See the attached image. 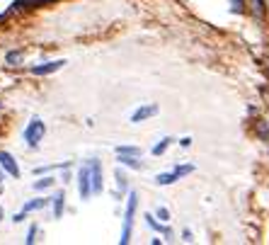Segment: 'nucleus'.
Here are the masks:
<instances>
[{
  "label": "nucleus",
  "instance_id": "10",
  "mask_svg": "<svg viewBox=\"0 0 269 245\" xmlns=\"http://www.w3.org/2000/svg\"><path fill=\"white\" fill-rule=\"evenodd\" d=\"M51 204H54V216L61 218V216H63V209H66V194H63V192H56V194L51 197Z\"/></svg>",
  "mask_w": 269,
  "mask_h": 245
},
{
  "label": "nucleus",
  "instance_id": "7",
  "mask_svg": "<svg viewBox=\"0 0 269 245\" xmlns=\"http://www.w3.org/2000/svg\"><path fill=\"white\" fill-rule=\"evenodd\" d=\"M90 173H92V192H102L104 182H102V165H100V160H90Z\"/></svg>",
  "mask_w": 269,
  "mask_h": 245
},
{
  "label": "nucleus",
  "instance_id": "13",
  "mask_svg": "<svg viewBox=\"0 0 269 245\" xmlns=\"http://www.w3.org/2000/svg\"><path fill=\"white\" fill-rule=\"evenodd\" d=\"M170 141H172V139H163L160 143H155V146H153V155H163V153H165V151H168V146H170Z\"/></svg>",
  "mask_w": 269,
  "mask_h": 245
},
{
  "label": "nucleus",
  "instance_id": "2",
  "mask_svg": "<svg viewBox=\"0 0 269 245\" xmlns=\"http://www.w3.org/2000/svg\"><path fill=\"white\" fill-rule=\"evenodd\" d=\"M44 134H46V124L41 122L39 117H34V119L27 124V129H25V141H27V146L36 148L39 141L44 139Z\"/></svg>",
  "mask_w": 269,
  "mask_h": 245
},
{
  "label": "nucleus",
  "instance_id": "9",
  "mask_svg": "<svg viewBox=\"0 0 269 245\" xmlns=\"http://www.w3.org/2000/svg\"><path fill=\"white\" fill-rule=\"evenodd\" d=\"M63 66H66V61L59 59V61H49V63H44V66H34L32 73H34V75H49V73H56Z\"/></svg>",
  "mask_w": 269,
  "mask_h": 245
},
{
  "label": "nucleus",
  "instance_id": "16",
  "mask_svg": "<svg viewBox=\"0 0 269 245\" xmlns=\"http://www.w3.org/2000/svg\"><path fill=\"white\" fill-rule=\"evenodd\" d=\"M117 153H126V155H138V153H141V148H136V146H119V148H117Z\"/></svg>",
  "mask_w": 269,
  "mask_h": 245
},
{
  "label": "nucleus",
  "instance_id": "4",
  "mask_svg": "<svg viewBox=\"0 0 269 245\" xmlns=\"http://www.w3.org/2000/svg\"><path fill=\"white\" fill-rule=\"evenodd\" d=\"M194 173V165H177L172 173H163V175H158L155 177V184H160V187H168V184L177 182L179 177H184V175H192Z\"/></svg>",
  "mask_w": 269,
  "mask_h": 245
},
{
  "label": "nucleus",
  "instance_id": "20",
  "mask_svg": "<svg viewBox=\"0 0 269 245\" xmlns=\"http://www.w3.org/2000/svg\"><path fill=\"white\" fill-rule=\"evenodd\" d=\"M34 236H36V226H30V233H27V238H25V241H27V245H32L34 241H36Z\"/></svg>",
  "mask_w": 269,
  "mask_h": 245
},
{
  "label": "nucleus",
  "instance_id": "21",
  "mask_svg": "<svg viewBox=\"0 0 269 245\" xmlns=\"http://www.w3.org/2000/svg\"><path fill=\"white\" fill-rule=\"evenodd\" d=\"M231 2H233V10H238V12L245 10V0H231Z\"/></svg>",
  "mask_w": 269,
  "mask_h": 245
},
{
  "label": "nucleus",
  "instance_id": "24",
  "mask_svg": "<svg viewBox=\"0 0 269 245\" xmlns=\"http://www.w3.org/2000/svg\"><path fill=\"white\" fill-rule=\"evenodd\" d=\"M0 218H2V209H0Z\"/></svg>",
  "mask_w": 269,
  "mask_h": 245
},
{
  "label": "nucleus",
  "instance_id": "8",
  "mask_svg": "<svg viewBox=\"0 0 269 245\" xmlns=\"http://www.w3.org/2000/svg\"><path fill=\"white\" fill-rule=\"evenodd\" d=\"M155 114H158V105H143V107H138L131 114V122L138 124V122H143V119H148V117H155Z\"/></svg>",
  "mask_w": 269,
  "mask_h": 245
},
{
  "label": "nucleus",
  "instance_id": "11",
  "mask_svg": "<svg viewBox=\"0 0 269 245\" xmlns=\"http://www.w3.org/2000/svg\"><path fill=\"white\" fill-rule=\"evenodd\" d=\"M119 163L126 165V168H134V170H143L146 168L141 160H136V155H126V153H119Z\"/></svg>",
  "mask_w": 269,
  "mask_h": 245
},
{
  "label": "nucleus",
  "instance_id": "22",
  "mask_svg": "<svg viewBox=\"0 0 269 245\" xmlns=\"http://www.w3.org/2000/svg\"><path fill=\"white\" fill-rule=\"evenodd\" d=\"M179 143H182V148H189V146H192V139H189V136H184Z\"/></svg>",
  "mask_w": 269,
  "mask_h": 245
},
{
  "label": "nucleus",
  "instance_id": "14",
  "mask_svg": "<svg viewBox=\"0 0 269 245\" xmlns=\"http://www.w3.org/2000/svg\"><path fill=\"white\" fill-rule=\"evenodd\" d=\"M114 177H117V187H119V192L124 194V192H126V187H129V180H126V175H124L121 170H117V175H114Z\"/></svg>",
  "mask_w": 269,
  "mask_h": 245
},
{
  "label": "nucleus",
  "instance_id": "12",
  "mask_svg": "<svg viewBox=\"0 0 269 245\" xmlns=\"http://www.w3.org/2000/svg\"><path fill=\"white\" fill-rule=\"evenodd\" d=\"M146 218H148V226L150 228H153V231H160V233H163V236H165V238H170V236H172V231H170V228H165V226H160V223H158V221H155V218H153V216H146Z\"/></svg>",
  "mask_w": 269,
  "mask_h": 245
},
{
  "label": "nucleus",
  "instance_id": "5",
  "mask_svg": "<svg viewBox=\"0 0 269 245\" xmlns=\"http://www.w3.org/2000/svg\"><path fill=\"white\" fill-rule=\"evenodd\" d=\"M49 202H51V199H32V202H27V204L22 207V211H20V214H15V218H12V221H15V223L25 221V216H27V214H32V211H39V209H44Z\"/></svg>",
  "mask_w": 269,
  "mask_h": 245
},
{
  "label": "nucleus",
  "instance_id": "1",
  "mask_svg": "<svg viewBox=\"0 0 269 245\" xmlns=\"http://www.w3.org/2000/svg\"><path fill=\"white\" fill-rule=\"evenodd\" d=\"M136 207H138V194L129 192V204H126V214H124V231H121L119 243L126 245L131 241V231H134V216H136Z\"/></svg>",
  "mask_w": 269,
  "mask_h": 245
},
{
  "label": "nucleus",
  "instance_id": "19",
  "mask_svg": "<svg viewBox=\"0 0 269 245\" xmlns=\"http://www.w3.org/2000/svg\"><path fill=\"white\" fill-rule=\"evenodd\" d=\"M155 214H158L160 221H170V211H168L165 207H158V211H155Z\"/></svg>",
  "mask_w": 269,
  "mask_h": 245
},
{
  "label": "nucleus",
  "instance_id": "18",
  "mask_svg": "<svg viewBox=\"0 0 269 245\" xmlns=\"http://www.w3.org/2000/svg\"><path fill=\"white\" fill-rule=\"evenodd\" d=\"M20 59H22V51H10V54L5 56V61L10 63V66H15V63L20 61Z\"/></svg>",
  "mask_w": 269,
  "mask_h": 245
},
{
  "label": "nucleus",
  "instance_id": "15",
  "mask_svg": "<svg viewBox=\"0 0 269 245\" xmlns=\"http://www.w3.org/2000/svg\"><path fill=\"white\" fill-rule=\"evenodd\" d=\"M250 5H252V10H255L257 17H265V2L262 0H250Z\"/></svg>",
  "mask_w": 269,
  "mask_h": 245
},
{
  "label": "nucleus",
  "instance_id": "6",
  "mask_svg": "<svg viewBox=\"0 0 269 245\" xmlns=\"http://www.w3.org/2000/svg\"><path fill=\"white\" fill-rule=\"evenodd\" d=\"M0 165H2V170H5L10 177H20V168H17L15 158L7 153V151H0Z\"/></svg>",
  "mask_w": 269,
  "mask_h": 245
},
{
  "label": "nucleus",
  "instance_id": "17",
  "mask_svg": "<svg viewBox=\"0 0 269 245\" xmlns=\"http://www.w3.org/2000/svg\"><path fill=\"white\" fill-rule=\"evenodd\" d=\"M51 184H54L51 177H44V180H36V182H34V189H39V192H41V189H49Z\"/></svg>",
  "mask_w": 269,
  "mask_h": 245
},
{
  "label": "nucleus",
  "instance_id": "23",
  "mask_svg": "<svg viewBox=\"0 0 269 245\" xmlns=\"http://www.w3.org/2000/svg\"><path fill=\"white\" fill-rule=\"evenodd\" d=\"M0 184H2V173H0Z\"/></svg>",
  "mask_w": 269,
  "mask_h": 245
},
{
  "label": "nucleus",
  "instance_id": "3",
  "mask_svg": "<svg viewBox=\"0 0 269 245\" xmlns=\"http://www.w3.org/2000/svg\"><path fill=\"white\" fill-rule=\"evenodd\" d=\"M78 194H80L83 202H88L90 197L95 194V192H92V173H90V165H83V168L78 170Z\"/></svg>",
  "mask_w": 269,
  "mask_h": 245
}]
</instances>
